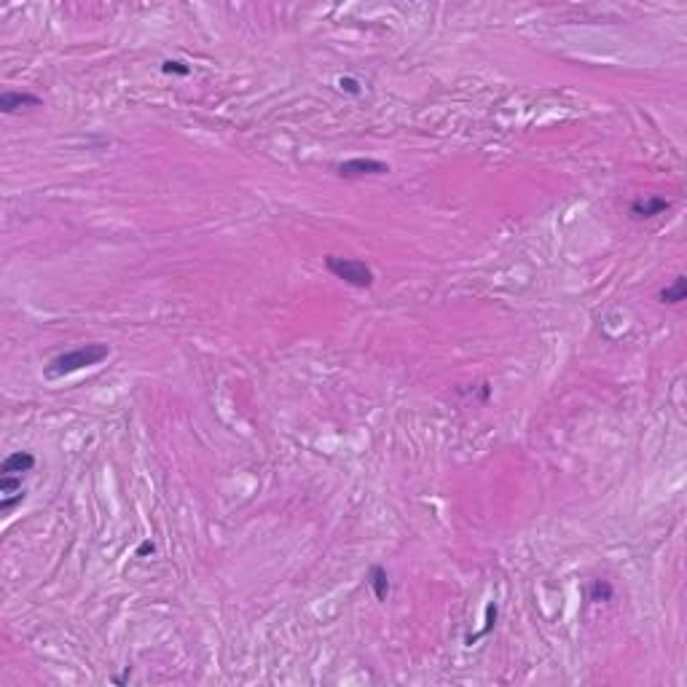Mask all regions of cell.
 Returning <instances> with one entry per match:
<instances>
[{"label": "cell", "mask_w": 687, "mask_h": 687, "mask_svg": "<svg viewBox=\"0 0 687 687\" xmlns=\"http://www.w3.org/2000/svg\"><path fill=\"white\" fill-rule=\"evenodd\" d=\"M107 357H110V347L107 344H100V341L84 344V347H76V349H67L62 352V354H57V357H51L46 366V376L48 379H62V376L78 373L84 368L100 366Z\"/></svg>", "instance_id": "1"}, {"label": "cell", "mask_w": 687, "mask_h": 687, "mask_svg": "<svg viewBox=\"0 0 687 687\" xmlns=\"http://www.w3.org/2000/svg\"><path fill=\"white\" fill-rule=\"evenodd\" d=\"M325 269L331 272V274L341 279V282H347L352 288H371L373 285V272H371V266H366L363 260L357 258H344V255H328L325 258Z\"/></svg>", "instance_id": "2"}, {"label": "cell", "mask_w": 687, "mask_h": 687, "mask_svg": "<svg viewBox=\"0 0 687 687\" xmlns=\"http://www.w3.org/2000/svg\"><path fill=\"white\" fill-rule=\"evenodd\" d=\"M336 172L344 180H354V178H366V175H389V164L379 161V159H349V161H341Z\"/></svg>", "instance_id": "3"}, {"label": "cell", "mask_w": 687, "mask_h": 687, "mask_svg": "<svg viewBox=\"0 0 687 687\" xmlns=\"http://www.w3.org/2000/svg\"><path fill=\"white\" fill-rule=\"evenodd\" d=\"M672 207V201L663 196H658V194H647V196H639L631 201V207H628V213L634 220H650V218H658V215H663L666 210Z\"/></svg>", "instance_id": "4"}, {"label": "cell", "mask_w": 687, "mask_h": 687, "mask_svg": "<svg viewBox=\"0 0 687 687\" xmlns=\"http://www.w3.org/2000/svg\"><path fill=\"white\" fill-rule=\"evenodd\" d=\"M44 102L38 94H30V92H14V89H6V92L0 94V110L6 113V116H11L16 113L19 107H38Z\"/></svg>", "instance_id": "5"}, {"label": "cell", "mask_w": 687, "mask_h": 687, "mask_svg": "<svg viewBox=\"0 0 687 687\" xmlns=\"http://www.w3.org/2000/svg\"><path fill=\"white\" fill-rule=\"evenodd\" d=\"M32 467H35V454L30 451H14V454H8V457L3 459V465H0V475H27L32 473Z\"/></svg>", "instance_id": "6"}, {"label": "cell", "mask_w": 687, "mask_h": 687, "mask_svg": "<svg viewBox=\"0 0 687 687\" xmlns=\"http://www.w3.org/2000/svg\"><path fill=\"white\" fill-rule=\"evenodd\" d=\"M685 298H687V279L682 274L674 276L672 285H666L663 291L658 293V301H660V304H669V306L682 304Z\"/></svg>", "instance_id": "7"}, {"label": "cell", "mask_w": 687, "mask_h": 687, "mask_svg": "<svg viewBox=\"0 0 687 687\" xmlns=\"http://www.w3.org/2000/svg\"><path fill=\"white\" fill-rule=\"evenodd\" d=\"M368 582H371L373 596H376L379 601H387V596H389V575H387V569L379 564H373L371 566V572H368Z\"/></svg>", "instance_id": "8"}, {"label": "cell", "mask_w": 687, "mask_h": 687, "mask_svg": "<svg viewBox=\"0 0 687 687\" xmlns=\"http://www.w3.org/2000/svg\"><path fill=\"white\" fill-rule=\"evenodd\" d=\"M612 599V585L607 580H594L591 582V601H610Z\"/></svg>", "instance_id": "9"}, {"label": "cell", "mask_w": 687, "mask_h": 687, "mask_svg": "<svg viewBox=\"0 0 687 687\" xmlns=\"http://www.w3.org/2000/svg\"><path fill=\"white\" fill-rule=\"evenodd\" d=\"M25 497H27V491L25 489L19 491V494H11V497H0V513H3V516H11L16 505L25 502Z\"/></svg>", "instance_id": "10"}, {"label": "cell", "mask_w": 687, "mask_h": 687, "mask_svg": "<svg viewBox=\"0 0 687 687\" xmlns=\"http://www.w3.org/2000/svg\"><path fill=\"white\" fill-rule=\"evenodd\" d=\"M161 70L169 73V76H172V73H175V76H188V73H191V67L180 60H167L164 65H161Z\"/></svg>", "instance_id": "11"}, {"label": "cell", "mask_w": 687, "mask_h": 687, "mask_svg": "<svg viewBox=\"0 0 687 687\" xmlns=\"http://www.w3.org/2000/svg\"><path fill=\"white\" fill-rule=\"evenodd\" d=\"M338 86H341V92H347V94H360L363 89H360V84L354 81V78H338Z\"/></svg>", "instance_id": "12"}, {"label": "cell", "mask_w": 687, "mask_h": 687, "mask_svg": "<svg viewBox=\"0 0 687 687\" xmlns=\"http://www.w3.org/2000/svg\"><path fill=\"white\" fill-rule=\"evenodd\" d=\"M153 550H156V545H153L151 540H145V542L138 548V553H135V556H138V559H142V556H148V553H153Z\"/></svg>", "instance_id": "13"}]
</instances>
